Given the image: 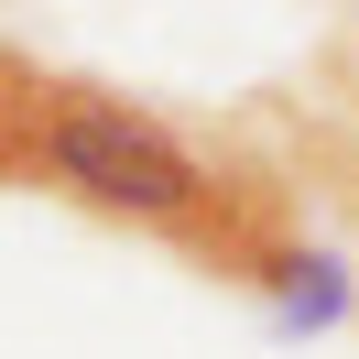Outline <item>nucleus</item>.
<instances>
[{
  "label": "nucleus",
  "mask_w": 359,
  "mask_h": 359,
  "mask_svg": "<svg viewBox=\"0 0 359 359\" xmlns=\"http://www.w3.org/2000/svg\"><path fill=\"white\" fill-rule=\"evenodd\" d=\"M250 283H262L272 337H327V327H348V316H359V262H348V250H327V240H283Z\"/></svg>",
  "instance_id": "nucleus-2"
},
{
  "label": "nucleus",
  "mask_w": 359,
  "mask_h": 359,
  "mask_svg": "<svg viewBox=\"0 0 359 359\" xmlns=\"http://www.w3.org/2000/svg\"><path fill=\"white\" fill-rule=\"evenodd\" d=\"M0 185H55L66 207H88L109 229L218 262L229 283H250L283 250V229L262 207H240V185H218V163L175 120H153L142 98L98 88V76H44L11 44H0Z\"/></svg>",
  "instance_id": "nucleus-1"
}]
</instances>
